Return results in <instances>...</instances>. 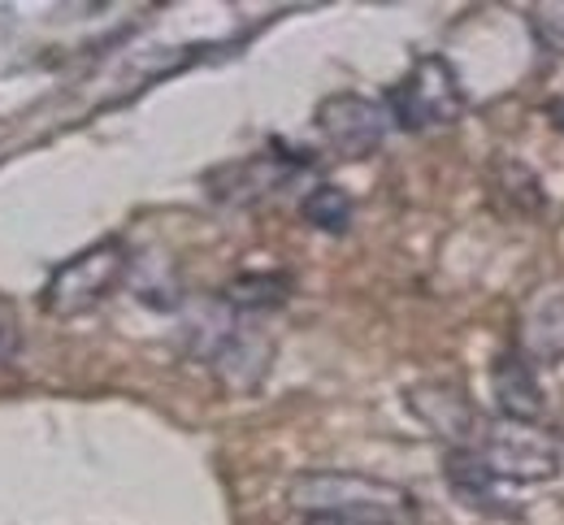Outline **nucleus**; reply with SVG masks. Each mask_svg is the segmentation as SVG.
I'll list each match as a JSON object with an SVG mask.
<instances>
[{
    "mask_svg": "<svg viewBox=\"0 0 564 525\" xmlns=\"http://www.w3.org/2000/svg\"><path fill=\"white\" fill-rule=\"evenodd\" d=\"M447 486L456 491V500H460L465 508H478V513H512V508L499 500V486H503V482H495L491 469L478 460L474 448H456L447 456Z\"/></svg>",
    "mask_w": 564,
    "mask_h": 525,
    "instance_id": "obj_10",
    "label": "nucleus"
},
{
    "mask_svg": "<svg viewBox=\"0 0 564 525\" xmlns=\"http://www.w3.org/2000/svg\"><path fill=\"white\" fill-rule=\"evenodd\" d=\"M517 352L530 365H556L564 361V287H543L521 313Z\"/></svg>",
    "mask_w": 564,
    "mask_h": 525,
    "instance_id": "obj_7",
    "label": "nucleus"
},
{
    "mask_svg": "<svg viewBox=\"0 0 564 525\" xmlns=\"http://www.w3.org/2000/svg\"><path fill=\"white\" fill-rule=\"evenodd\" d=\"M387 113L400 131H434L465 118V87L447 57L425 53L413 62V70L387 91Z\"/></svg>",
    "mask_w": 564,
    "mask_h": 525,
    "instance_id": "obj_2",
    "label": "nucleus"
},
{
    "mask_svg": "<svg viewBox=\"0 0 564 525\" xmlns=\"http://www.w3.org/2000/svg\"><path fill=\"white\" fill-rule=\"evenodd\" d=\"M474 451L491 469L495 482H552L564 469L561 439L521 422H499L491 430H482Z\"/></svg>",
    "mask_w": 564,
    "mask_h": 525,
    "instance_id": "obj_4",
    "label": "nucleus"
},
{
    "mask_svg": "<svg viewBox=\"0 0 564 525\" xmlns=\"http://www.w3.org/2000/svg\"><path fill=\"white\" fill-rule=\"evenodd\" d=\"M127 270H131L127 243H122V239H100V243L83 248L78 256L62 261V265L48 274L40 304H44L53 317L91 313L96 304L113 296V287L127 278Z\"/></svg>",
    "mask_w": 564,
    "mask_h": 525,
    "instance_id": "obj_3",
    "label": "nucleus"
},
{
    "mask_svg": "<svg viewBox=\"0 0 564 525\" xmlns=\"http://www.w3.org/2000/svg\"><path fill=\"white\" fill-rule=\"evenodd\" d=\"M286 296H291V278L286 274H239L226 287V304L230 308H248V313L279 308Z\"/></svg>",
    "mask_w": 564,
    "mask_h": 525,
    "instance_id": "obj_12",
    "label": "nucleus"
},
{
    "mask_svg": "<svg viewBox=\"0 0 564 525\" xmlns=\"http://www.w3.org/2000/svg\"><path fill=\"white\" fill-rule=\"evenodd\" d=\"M291 508L304 517H330V513H413V495L395 482L348 473V469H313L291 478L286 486Z\"/></svg>",
    "mask_w": 564,
    "mask_h": 525,
    "instance_id": "obj_1",
    "label": "nucleus"
},
{
    "mask_svg": "<svg viewBox=\"0 0 564 525\" xmlns=\"http://www.w3.org/2000/svg\"><path fill=\"white\" fill-rule=\"evenodd\" d=\"M300 218L322 230V234H348L352 226V196L335 183H317L304 200H300Z\"/></svg>",
    "mask_w": 564,
    "mask_h": 525,
    "instance_id": "obj_11",
    "label": "nucleus"
},
{
    "mask_svg": "<svg viewBox=\"0 0 564 525\" xmlns=\"http://www.w3.org/2000/svg\"><path fill=\"white\" fill-rule=\"evenodd\" d=\"M409 408L422 417L438 439H447L456 448H474L478 444V413H474V404H469V395L460 386H452V382H422V386L409 391Z\"/></svg>",
    "mask_w": 564,
    "mask_h": 525,
    "instance_id": "obj_6",
    "label": "nucleus"
},
{
    "mask_svg": "<svg viewBox=\"0 0 564 525\" xmlns=\"http://www.w3.org/2000/svg\"><path fill=\"white\" fill-rule=\"evenodd\" d=\"M18 343H22V330H18V313H13V304L0 296V361H9V357L18 352Z\"/></svg>",
    "mask_w": 564,
    "mask_h": 525,
    "instance_id": "obj_14",
    "label": "nucleus"
},
{
    "mask_svg": "<svg viewBox=\"0 0 564 525\" xmlns=\"http://www.w3.org/2000/svg\"><path fill=\"white\" fill-rule=\"evenodd\" d=\"M317 131L339 156H369L382 149L387 131H391V113L382 100H369L360 91H335L317 105Z\"/></svg>",
    "mask_w": 564,
    "mask_h": 525,
    "instance_id": "obj_5",
    "label": "nucleus"
},
{
    "mask_svg": "<svg viewBox=\"0 0 564 525\" xmlns=\"http://www.w3.org/2000/svg\"><path fill=\"white\" fill-rule=\"evenodd\" d=\"M304 525H417L413 513H330V517H304Z\"/></svg>",
    "mask_w": 564,
    "mask_h": 525,
    "instance_id": "obj_13",
    "label": "nucleus"
},
{
    "mask_svg": "<svg viewBox=\"0 0 564 525\" xmlns=\"http://www.w3.org/2000/svg\"><path fill=\"white\" fill-rule=\"evenodd\" d=\"M491 391L495 404L503 413V422H521V426H539L543 417V386H539V374L534 365L512 348L495 361L491 370Z\"/></svg>",
    "mask_w": 564,
    "mask_h": 525,
    "instance_id": "obj_8",
    "label": "nucleus"
},
{
    "mask_svg": "<svg viewBox=\"0 0 564 525\" xmlns=\"http://www.w3.org/2000/svg\"><path fill=\"white\" fill-rule=\"evenodd\" d=\"M491 200L512 218H539L547 209V192H543L539 174L512 156H499L491 165Z\"/></svg>",
    "mask_w": 564,
    "mask_h": 525,
    "instance_id": "obj_9",
    "label": "nucleus"
}]
</instances>
